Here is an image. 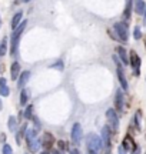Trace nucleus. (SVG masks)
Instances as JSON below:
<instances>
[{
    "label": "nucleus",
    "mask_w": 146,
    "mask_h": 154,
    "mask_svg": "<svg viewBox=\"0 0 146 154\" xmlns=\"http://www.w3.org/2000/svg\"><path fill=\"white\" fill-rule=\"evenodd\" d=\"M86 146H87V150H89L90 154H97L99 150L103 147V143H102V138L97 134L90 133L89 136L86 137Z\"/></svg>",
    "instance_id": "1"
},
{
    "label": "nucleus",
    "mask_w": 146,
    "mask_h": 154,
    "mask_svg": "<svg viewBox=\"0 0 146 154\" xmlns=\"http://www.w3.org/2000/svg\"><path fill=\"white\" fill-rule=\"evenodd\" d=\"M27 26V22L24 20V22H22L19 26H17L14 30H13V36H11V47H10V53L11 54H14L17 50V44H19V38H20V36H22L23 30H24V27Z\"/></svg>",
    "instance_id": "2"
},
{
    "label": "nucleus",
    "mask_w": 146,
    "mask_h": 154,
    "mask_svg": "<svg viewBox=\"0 0 146 154\" xmlns=\"http://www.w3.org/2000/svg\"><path fill=\"white\" fill-rule=\"evenodd\" d=\"M113 29H115V32H116V34H118V38H119V40L126 43V42H128V37H129L126 24H123V23H116V24L113 26Z\"/></svg>",
    "instance_id": "3"
},
{
    "label": "nucleus",
    "mask_w": 146,
    "mask_h": 154,
    "mask_svg": "<svg viewBox=\"0 0 146 154\" xmlns=\"http://www.w3.org/2000/svg\"><path fill=\"white\" fill-rule=\"evenodd\" d=\"M106 119H107V121H109L110 128L115 130V131H118V128H119V117H118V114H116V111L113 110V109H109V110L106 111Z\"/></svg>",
    "instance_id": "4"
},
{
    "label": "nucleus",
    "mask_w": 146,
    "mask_h": 154,
    "mask_svg": "<svg viewBox=\"0 0 146 154\" xmlns=\"http://www.w3.org/2000/svg\"><path fill=\"white\" fill-rule=\"evenodd\" d=\"M130 64L133 67V72H135V76H139L141 74V57L138 56L135 50L130 51Z\"/></svg>",
    "instance_id": "5"
},
{
    "label": "nucleus",
    "mask_w": 146,
    "mask_h": 154,
    "mask_svg": "<svg viewBox=\"0 0 146 154\" xmlns=\"http://www.w3.org/2000/svg\"><path fill=\"white\" fill-rule=\"evenodd\" d=\"M110 127L109 126H105L102 128V143L103 146L106 147V149H110V146H112V141H110Z\"/></svg>",
    "instance_id": "6"
},
{
    "label": "nucleus",
    "mask_w": 146,
    "mask_h": 154,
    "mask_svg": "<svg viewBox=\"0 0 146 154\" xmlns=\"http://www.w3.org/2000/svg\"><path fill=\"white\" fill-rule=\"evenodd\" d=\"M113 60L118 63V77H119V82L122 84V87L125 90H128V82H126V77H125V72H123V67L120 66V63L118 60V56H113Z\"/></svg>",
    "instance_id": "7"
},
{
    "label": "nucleus",
    "mask_w": 146,
    "mask_h": 154,
    "mask_svg": "<svg viewBox=\"0 0 146 154\" xmlns=\"http://www.w3.org/2000/svg\"><path fill=\"white\" fill-rule=\"evenodd\" d=\"M82 136H83V133H82V126L76 123L72 128V140L75 144H79L80 143V140H82Z\"/></svg>",
    "instance_id": "8"
},
{
    "label": "nucleus",
    "mask_w": 146,
    "mask_h": 154,
    "mask_svg": "<svg viewBox=\"0 0 146 154\" xmlns=\"http://www.w3.org/2000/svg\"><path fill=\"white\" fill-rule=\"evenodd\" d=\"M53 144H55V137L52 136L50 133H45V134H43V138H42V146H43V149L50 150Z\"/></svg>",
    "instance_id": "9"
},
{
    "label": "nucleus",
    "mask_w": 146,
    "mask_h": 154,
    "mask_svg": "<svg viewBox=\"0 0 146 154\" xmlns=\"http://www.w3.org/2000/svg\"><path fill=\"white\" fill-rule=\"evenodd\" d=\"M123 149H125V151H133V150L138 147L136 146V143L133 141V138L130 137V136H125V140H123Z\"/></svg>",
    "instance_id": "10"
},
{
    "label": "nucleus",
    "mask_w": 146,
    "mask_h": 154,
    "mask_svg": "<svg viewBox=\"0 0 146 154\" xmlns=\"http://www.w3.org/2000/svg\"><path fill=\"white\" fill-rule=\"evenodd\" d=\"M115 106H116V109L119 111L123 110V106H125V101H123V93L118 90L116 91V97H115Z\"/></svg>",
    "instance_id": "11"
},
{
    "label": "nucleus",
    "mask_w": 146,
    "mask_h": 154,
    "mask_svg": "<svg viewBox=\"0 0 146 154\" xmlns=\"http://www.w3.org/2000/svg\"><path fill=\"white\" fill-rule=\"evenodd\" d=\"M116 51H118L119 57H120V60H122V63H123L125 66H128V64H130V59H128V54H126V50H125L123 47H120V46H119L118 49H116Z\"/></svg>",
    "instance_id": "12"
},
{
    "label": "nucleus",
    "mask_w": 146,
    "mask_h": 154,
    "mask_svg": "<svg viewBox=\"0 0 146 154\" xmlns=\"http://www.w3.org/2000/svg\"><path fill=\"white\" fill-rule=\"evenodd\" d=\"M10 76H11V80H16L17 77L20 76V64H19V63H16V61L11 64Z\"/></svg>",
    "instance_id": "13"
},
{
    "label": "nucleus",
    "mask_w": 146,
    "mask_h": 154,
    "mask_svg": "<svg viewBox=\"0 0 146 154\" xmlns=\"http://www.w3.org/2000/svg\"><path fill=\"white\" fill-rule=\"evenodd\" d=\"M145 9H146V6H145V2H143V0H135V10L138 14H143V13H145Z\"/></svg>",
    "instance_id": "14"
},
{
    "label": "nucleus",
    "mask_w": 146,
    "mask_h": 154,
    "mask_svg": "<svg viewBox=\"0 0 146 154\" xmlns=\"http://www.w3.org/2000/svg\"><path fill=\"white\" fill-rule=\"evenodd\" d=\"M29 79H30V72H23L20 74V77H19V87L20 88L24 87V84L27 83Z\"/></svg>",
    "instance_id": "15"
},
{
    "label": "nucleus",
    "mask_w": 146,
    "mask_h": 154,
    "mask_svg": "<svg viewBox=\"0 0 146 154\" xmlns=\"http://www.w3.org/2000/svg\"><path fill=\"white\" fill-rule=\"evenodd\" d=\"M26 131H27V124H23L22 128H20V130L17 131V134H16V143L17 144L22 143V137L26 134Z\"/></svg>",
    "instance_id": "16"
},
{
    "label": "nucleus",
    "mask_w": 146,
    "mask_h": 154,
    "mask_svg": "<svg viewBox=\"0 0 146 154\" xmlns=\"http://www.w3.org/2000/svg\"><path fill=\"white\" fill-rule=\"evenodd\" d=\"M22 16H23V13L22 11H19V13H16L14 14V17H13V20H11V29L14 30V29L20 24V20H22Z\"/></svg>",
    "instance_id": "17"
},
{
    "label": "nucleus",
    "mask_w": 146,
    "mask_h": 154,
    "mask_svg": "<svg viewBox=\"0 0 146 154\" xmlns=\"http://www.w3.org/2000/svg\"><path fill=\"white\" fill-rule=\"evenodd\" d=\"M130 11H132V0H126V6H125V10H123V17L126 20H129Z\"/></svg>",
    "instance_id": "18"
},
{
    "label": "nucleus",
    "mask_w": 146,
    "mask_h": 154,
    "mask_svg": "<svg viewBox=\"0 0 146 154\" xmlns=\"http://www.w3.org/2000/svg\"><path fill=\"white\" fill-rule=\"evenodd\" d=\"M7 126H9V130H10V131H16V127H17L16 117L10 116V117H9V121H7Z\"/></svg>",
    "instance_id": "19"
},
{
    "label": "nucleus",
    "mask_w": 146,
    "mask_h": 154,
    "mask_svg": "<svg viewBox=\"0 0 146 154\" xmlns=\"http://www.w3.org/2000/svg\"><path fill=\"white\" fill-rule=\"evenodd\" d=\"M27 99H29V91L27 90H22V93H20V104L24 106L27 103Z\"/></svg>",
    "instance_id": "20"
},
{
    "label": "nucleus",
    "mask_w": 146,
    "mask_h": 154,
    "mask_svg": "<svg viewBox=\"0 0 146 154\" xmlns=\"http://www.w3.org/2000/svg\"><path fill=\"white\" fill-rule=\"evenodd\" d=\"M7 51V38H3L2 43H0V56H5Z\"/></svg>",
    "instance_id": "21"
},
{
    "label": "nucleus",
    "mask_w": 146,
    "mask_h": 154,
    "mask_svg": "<svg viewBox=\"0 0 146 154\" xmlns=\"http://www.w3.org/2000/svg\"><path fill=\"white\" fill-rule=\"evenodd\" d=\"M24 117H26L27 120L34 119L33 117V106H27V109H26V111H24Z\"/></svg>",
    "instance_id": "22"
},
{
    "label": "nucleus",
    "mask_w": 146,
    "mask_h": 154,
    "mask_svg": "<svg viewBox=\"0 0 146 154\" xmlns=\"http://www.w3.org/2000/svg\"><path fill=\"white\" fill-rule=\"evenodd\" d=\"M9 93H10V90H9V87H7V86H0V94H2V96H5V97H7V96H9Z\"/></svg>",
    "instance_id": "23"
},
{
    "label": "nucleus",
    "mask_w": 146,
    "mask_h": 154,
    "mask_svg": "<svg viewBox=\"0 0 146 154\" xmlns=\"http://www.w3.org/2000/svg\"><path fill=\"white\" fill-rule=\"evenodd\" d=\"M133 36H135L136 40L142 38V32H141V27H139V26H136L135 27V30H133Z\"/></svg>",
    "instance_id": "24"
},
{
    "label": "nucleus",
    "mask_w": 146,
    "mask_h": 154,
    "mask_svg": "<svg viewBox=\"0 0 146 154\" xmlns=\"http://www.w3.org/2000/svg\"><path fill=\"white\" fill-rule=\"evenodd\" d=\"M135 121H136V127H138V130H141V111H138V113H136Z\"/></svg>",
    "instance_id": "25"
},
{
    "label": "nucleus",
    "mask_w": 146,
    "mask_h": 154,
    "mask_svg": "<svg viewBox=\"0 0 146 154\" xmlns=\"http://www.w3.org/2000/svg\"><path fill=\"white\" fill-rule=\"evenodd\" d=\"M3 154H13V150H11V147L9 144H5V146H3Z\"/></svg>",
    "instance_id": "26"
},
{
    "label": "nucleus",
    "mask_w": 146,
    "mask_h": 154,
    "mask_svg": "<svg viewBox=\"0 0 146 154\" xmlns=\"http://www.w3.org/2000/svg\"><path fill=\"white\" fill-rule=\"evenodd\" d=\"M52 69H57V70H63V63L60 60L55 63V64H52Z\"/></svg>",
    "instance_id": "27"
},
{
    "label": "nucleus",
    "mask_w": 146,
    "mask_h": 154,
    "mask_svg": "<svg viewBox=\"0 0 146 154\" xmlns=\"http://www.w3.org/2000/svg\"><path fill=\"white\" fill-rule=\"evenodd\" d=\"M57 144H59V149H60V150H63V149H66V144L63 143V141H59V143H57Z\"/></svg>",
    "instance_id": "28"
},
{
    "label": "nucleus",
    "mask_w": 146,
    "mask_h": 154,
    "mask_svg": "<svg viewBox=\"0 0 146 154\" xmlns=\"http://www.w3.org/2000/svg\"><path fill=\"white\" fill-rule=\"evenodd\" d=\"M5 84H6V79L2 77V79H0V86H5Z\"/></svg>",
    "instance_id": "29"
},
{
    "label": "nucleus",
    "mask_w": 146,
    "mask_h": 154,
    "mask_svg": "<svg viewBox=\"0 0 146 154\" xmlns=\"http://www.w3.org/2000/svg\"><path fill=\"white\" fill-rule=\"evenodd\" d=\"M5 140H6V134L2 133V134H0V141H5Z\"/></svg>",
    "instance_id": "30"
},
{
    "label": "nucleus",
    "mask_w": 146,
    "mask_h": 154,
    "mask_svg": "<svg viewBox=\"0 0 146 154\" xmlns=\"http://www.w3.org/2000/svg\"><path fill=\"white\" fill-rule=\"evenodd\" d=\"M70 154H79V150H76V149H73L72 151H70Z\"/></svg>",
    "instance_id": "31"
},
{
    "label": "nucleus",
    "mask_w": 146,
    "mask_h": 154,
    "mask_svg": "<svg viewBox=\"0 0 146 154\" xmlns=\"http://www.w3.org/2000/svg\"><path fill=\"white\" fill-rule=\"evenodd\" d=\"M132 154H139V147H136V149L133 150V153H132Z\"/></svg>",
    "instance_id": "32"
},
{
    "label": "nucleus",
    "mask_w": 146,
    "mask_h": 154,
    "mask_svg": "<svg viewBox=\"0 0 146 154\" xmlns=\"http://www.w3.org/2000/svg\"><path fill=\"white\" fill-rule=\"evenodd\" d=\"M26 2H29V0H17V3H26Z\"/></svg>",
    "instance_id": "33"
},
{
    "label": "nucleus",
    "mask_w": 146,
    "mask_h": 154,
    "mask_svg": "<svg viewBox=\"0 0 146 154\" xmlns=\"http://www.w3.org/2000/svg\"><path fill=\"white\" fill-rule=\"evenodd\" d=\"M3 109V103H2V100H0V110Z\"/></svg>",
    "instance_id": "34"
},
{
    "label": "nucleus",
    "mask_w": 146,
    "mask_h": 154,
    "mask_svg": "<svg viewBox=\"0 0 146 154\" xmlns=\"http://www.w3.org/2000/svg\"><path fill=\"white\" fill-rule=\"evenodd\" d=\"M42 154H49V151H47V150H46V151H43V153Z\"/></svg>",
    "instance_id": "35"
},
{
    "label": "nucleus",
    "mask_w": 146,
    "mask_h": 154,
    "mask_svg": "<svg viewBox=\"0 0 146 154\" xmlns=\"http://www.w3.org/2000/svg\"><path fill=\"white\" fill-rule=\"evenodd\" d=\"M52 154H59V151H55V153H52Z\"/></svg>",
    "instance_id": "36"
},
{
    "label": "nucleus",
    "mask_w": 146,
    "mask_h": 154,
    "mask_svg": "<svg viewBox=\"0 0 146 154\" xmlns=\"http://www.w3.org/2000/svg\"><path fill=\"white\" fill-rule=\"evenodd\" d=\"M145 17H146V9H145Z\"/></svg>",
    "instance_id": "37"
},
{
    "label": "nucleus",
    "mask_w": 146,
    "mask_h": 154,
    "mask_svg": "<svg viewBox=\"0 0 146 154\" xmlns=\"http://www.w3.org/2000/svg\"><path fill=\"white\" fill-rule=\"evenodd\" d=\"M145 46H146V37H145Z\"/></svg>",
    "instance_id": "38"
},
{
    "label": "nucleus",
    "mask_w": 146,
    "mask_h": 154,
    "mask_svg": "<svg viewBox=\"0 0 146 154\" xmlns=\"http://www.w3.org/2000/svg\"><path fill=\"white\" fill-rule=\"evenodd\" d=\"M0 26H2V20H0Z\"/></svg>",
    "instance_id": "39"
},
{
    "label": "nucleus",
    "mask_w": 146,
    "mask_h": 154,
    "mask_svg": "<svg viewBox=\"0 0 146 154\" xmlns=\"http://www.w3.org/2000/svg\"><path fill=\"white\" fill-rule=\"evenodd\" d=\"M145 137H146V136H145Z\"/></svg>",
    "instance_id": "40"
},
{
    "label": "nucleus",
    "mask_w": 146,
    "mask_h": 154,
    "mask_svg": "<svg viewBox=\"0 0 146 154\" xmlns=\"http://www.w3.org/2000/svg\"><path fill=\"white\" fill-rule=\"evenodd\" d=\"M145 154H146V153H145Z\"/></svg>",
    "instance_id": "41"
}]
</instances>
